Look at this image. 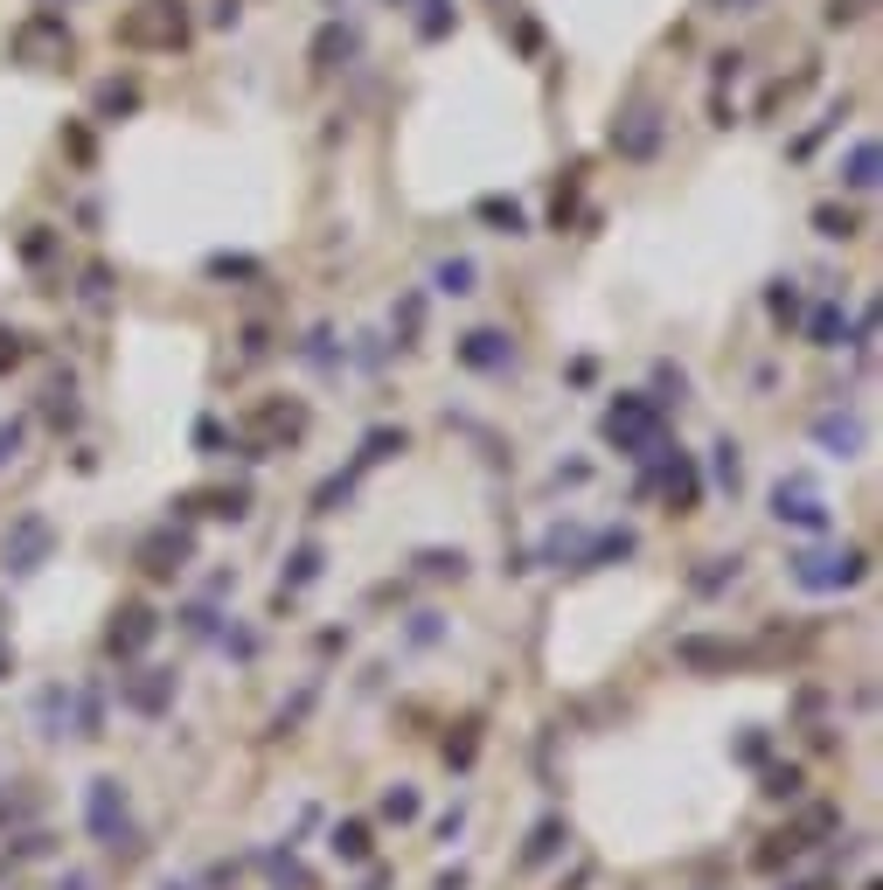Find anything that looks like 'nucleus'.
Returning <instances> with one entry per match:
<instances>
[{"mask_svg":"<svg viewBox=\"0 0 883 890\" xmlns=\"http://www.w3.org/2000/svg\"><path fill=\"white\" fill-rule=\"evenodd\" d=\"M14 56H28V63H43V56H49V63H63V56H70V28L56 22V14H35V22L14 28Z\"/></svg>","mask_w":883,"mask_h":890,"instance_id":"2","label":"nucleus"},{"mask_svg":"<svg viewBox=\"0 0 883 890\" xmlns=\"http://www.w3.org/2000/svg\"><path fill=\"white\" fill-rule=\"evenodd\" d=\"M821 439H828V446H842V460H856L862 425H849V418H821Z\"/></svg>","mask_w":883,"mask_h":890,"instance_id":"11","label":"nucleus"},{"mask_svg":"<svg viewBox=\"0 0 883 890\" xmlns=\"http://www.w3.org/2000/svg\"><path fill=\"white\" fill-rule=\"evenodd\" d=\"M334 849H342L348 863H362V856H369V828H362V821H348L342 835H334Z\"/></svg>","mask_w":883,"mask_h":890,"instance_id":"13","label":"nucleus"},{"mask_svg":"<svg viewBox=\"0 0 883 890\" xmlns=\"http://www.w3.org/2000/svg\"><path fill=\"white\" fill-rule=\"evenodd\" d=\"M188 35V14H181V0H146V8H133L119 22V43L126 49H175Z\"/></svg>","mask_w":883,"mask_h":890,"instance_id":"1","label":"nucleus"},{"mask_svg":"<svg viewBox=\"0 0 883 890\" xmlns=\"http://www.w3.org/2000/svg\"><path fill=\"white\" fill-rule=\"evenodd\" d=\"M460 363H466V369H509V363H515V348H509V334L480 328V334H466V341H460Z\"/></svg>","mask_w":883,"mask_h":890,"instance_id":"6","label":"nucleus"},{"mask_svg":"<svg viewBox=\"0 0 883 890\" xmlns=\"http://www.w3.org/2000/svg\"><path fill=\"white\" fill-rule=\"evenodd\" d=\"M773 501H779V522H800V529H821V522H828V508H821L814 495H807L800 480H793V487H779Z\"/></svg>","mask_w":883,"mask_h":890,"instance_id":"9","label":"nucleus"},{"mask_svg":"<svg viewBox=\"0 0 883 890\" xmlns=\"http://www.w3.org/2000/svg\"><path fill=\"white\" fill-rule=\"evenodd\" d=\"M751 8H759V0H724V14H751Z\"/></svg>","mask_w":883,"mask_h":890,"instance_id":"23","label":"nucleus"},{"mask_svg":"<svg viewBox=\"0 0 883 890\" xmlns=\"http://www.w3.org/2000/svg\"><path fill=\"white\" fill-rule=\"evenodd\" d=\"M355 49V35H342V28H327L321 43H313V56H321V63H334V56H348Z\"/></svg>","mask_w":883,"mask_h":890,"instance_id":"16","label":"nucleus"},{"mask_svg":"<svg viewBox=\"0 0 883 890\" xmlns=\"http://www.w3.org/2000/svg\"><path fill=\"white\" fill-rule=\"evenodd\" d=\"M43 557H49V522H43V515H28V522L8 536V571H35Z\"/></svg>","mask_w":883,"mask_h":890,"instance_id":"5","label":"nucleus"},{"mask_svg":"<svg viewBox=\"0 0 883 890\" xmlns=\"http://www.w3.org/2000/svg\"><path fill=\"white\" fill-rule=\"evenodd\" d=\"M383 814H397V821H410V814H418V793H390V800H383Z\"/></svg>","mask_w":883,"mask_h":890,"instance_id":"21","label":"nucleus"},{"mask_svg":"<svg viewBox=\"0 0 883 890\" xmlns=\"http://www.w3.org/2000/svg\"><path fill=\"white\" fill-rule=\"evenodd\" d=\"M126 703H133V710H146V716H154V710H167V703H175V675L140 668L133 681H126Z\"/></svg>","mask_w":883,"mask_h":890,"instance_id":"7","label":"nucleus"},{"mask_svg":"<svg viewBox=\"0 0 883 890\" xmlns=\"http://www.w3.org/2000/svg\"><path fill=\"white\" fill-rule=\"evenodd\" d=\"M842 181H849V188H876V146L870 140L849 154V175H842Z\"/></svg>","mask_w":883,"mask_h":890,"instance_id":"12","label":"nucleus"},{"mask_svg":"<svg viewBox=\"0 0 883 890\" xmlns=\"http://www.w3.org/2000/svg\"><path fill=\"white\" fill-rule=\"evenodd\" d=\"M91 828L105 842L126 835V800H119V780H91Z\"/></svg>","mask_w":883,"mask_h":890,"instance_id":"4","label":"nucleus"},{"mask_svg":"<svg viewBox=\"0 0 883 890\" xmlns=\"http://www.w3.org/2000/svg\"><path fill=\"white\" fill-rule=\"evenodd\" d=\"M717 480L738 487V446H717Z\"/></svg>","mask_w":883,"mask_h":890,"instance_id":"19","label":"nucleus"},{"mask_svg":"<svg viewBox=\"0 0 883 890\" xmlns=\"http://www.w3.org/2000/svg\"><path fill=\"white\" fill-rule=\"evenodd\" d=\"M140 557H146V571H154V578H175V571H181V557H188V543H181V536H154Z\"/></svg>","mask_w":883,"mask_h":890,"instance_id":"10","label":"nucleus"},{"mask_svg":"<svg viewBox=\"0 0 883 890\" xmlns=\"http://www.w3.org/2000/svg\"><path fill=\"white\" fill-rule=\"evenodd\" d=\"M835 334H842V313L821 307V313H814V341H835Z\"/></svg>","mask_w":883,"mask_h":890,"instance_id":"20","label":"nucleus"},{"mask_svg":"<svg viewBox=\"0 0 883 890\" xmlns=\"http://www.w3.org/2000/svg\"><path fill=\"white\" fill-rule=\"evenodd\" d=\"M154 627H160V619L146 613V605H126V613H119V627H111V654H140L146 640H154Z\"/></svg>","mask_w":883,"mask_h":890,"instance_id":"8","label":"nucleus"},{"mask_svg":"<svg viewBox=\"0 0 883 890\" xmlns=\"http://www.w3.org/2000/svg\"><path fill=\"white\" fill-rule=\"evenodd\" d=\"M814 223H821V230H828V237H856V216H849V210H821Z\"/></svg>","mask_w":883,"mask_h":890,"instance_id":"17","label":"nucleus"},{"mask_svg":"<svg viewBox=\"0 0 883 890\" xmlns=\"http://www.w3.org/2000/svg\"><path fill=\"white\" fill-rule=\"evenodd\" d=\"M654 431H661V425H654V411L633 404V396L606 411V439H619V446H654Z\"/></svg>","mask_w":883,"mask_h":890,"instance_id":"3","label":"nucleus"},{"mask_svg":"<svg viewBox=\"0 0 883 890\" xmlns=\"http://www.w3.org/2000/svg\"><path fill=\"white\" fill-rule=\"evenodd\" d=\"M557 835H563V828H557V821H542V828H536V842H529V863H542V856H550V849H557Z\"/></svg>","mask_w":883,"mask_h":890,"instance_id":"18","label":"nucleus"},{"mask_svg":"<svg viewBox=\"0 0 883 890\" xmlns=\"http://www.w3.org/2000/svg\"><path fill=\"white\" fill-rule=\"evenodd\" d=\"M480 216H487V223H501L509 237H522V210H515V202H480Z\"/></svg>","mask_w":883,"mask_h":890,"instance_id":"15","label":"nucleus"},{"mask_svg":"<svg viewBox=\"0 0 883 890\" xmlns=\"http://www.w3.org/2000/svg\"><path fill=\"white\" fill-rule=\"evenodd\" d=\"M439 286H445V293H474V264H466V258L439 264Z\"/></svg>","mask_w":883,"mask_h":890,"instance_id":"14","label":"nucleus"},{"mask_svg":"<svg viewBox=\"0 0 883 890\" xmlns=\"http://www.w3.org/2000/svg\"><path fill=\"white\" fill-rule=\"evenodd\" d=\"M14 363H22V334L0 328V369H14Z\"/></svg>","mask_w":883,"mask_h":890,"instance_id":"22","label":"nucleus"}]
</instances>
